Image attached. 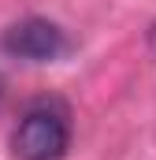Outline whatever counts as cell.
<instances>
[{"mask_svg": "<svg viewBox=\"0 0 156 160\" xmlns=\"http://www.w3.org/2000/svg\"><path fill=\"white\" fill-rule=\"evenodd\" d=\"M71 145V116L60 101H34L11 134V153L19 160H63Z\"/></svg>", "mask_w": 156, "mask_h": 160, "instance_id": "obj_1", "label": "cell"}, {"mask_svg": "<svg viewBox=\"0 0 156 160\" xmlns=\"http://www.w3.org/2000/svg\"><path fill=\"white\" fill-rule=\"evenodd\" d=\"M0 48H4L7 56H15V60L48 63V60L63 56L67 38H63V30H60L56 22H48V19H22V22H15V26L4 30Z\"/></svg>", "mask_w": 156, "mask_h": 160, "instance_id": "obj_2", "label": "cell"}, {"mask_svg": "<svg viewBox=\"0 0 156 160\" xmlns=\"http://www.w3.org/2000/svg\"><path fill=\"white\" fill-rule=\"evenodd\" d=\"M153 52H156V26H153Z\"/></svg>", "mask_w": 156, "mask_h": 160, "instance_id": "obj_3", "label": "cell"}]
</instances>
